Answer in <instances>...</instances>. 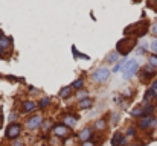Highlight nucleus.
<instances>
[{
	"label": "nucleus",
	"mask_w": 157,
	"mask_h": 146,
	"mask_svg": "<svg viewBox=\"0 0 157 146\" xmlns=\"http://www.w3.org/2000/svg\"><path fill=\"white\" fill-rule=\"evenodd\" d=\"M151 32H153V35H156L157 37V21L153 23V26H151Z\"/></svg>",
	"instance_id": "a878e982"
},
{
	"label": "nucleus",
	"mask_w": 157,
	"mask_h": 146,
	"mask_svg": "<svg viewBox=\"0 0 157 146\" xmlns=\"http://www.w3.org/2000/svg\"><path fill=\"white\" fill-rule=\"evenodd\" d=\"M137 70H139V62L136 59L127 61L124 64V67H122V76H124V79H131L134 76V73H137Z\"/></svg>",
	"instance_id": "f257e3e1"
},
{
	"label": "nucleus",
	"mask_w": 157,
	"mask_h": 146,
	"mask_svg": "<svg viewBox=\"0 0 157 146\" xmlns=\"http://www.w3.org/2000/svg\"><path fill=\"white\" fill-rule=\"evenodd\" d=\"M81 146H96V145H95L93 142H90V140H89V142H82V145Z\"/></svg>",
	"instance_id": "cd10ccee"
},
{
	"label": "nucleus",
	"mask_w": 157,
	"mask_h": 146,
	"mask_svg": "<svg viewBox=\"0 0 157 146\" xmlns=\"http://www.w3.org/2000/svg\"><path fill=\"white\" fill-rule=\"evenodd\" d=\"M15 117H17V114H15V113H11V114H9V120H14Z\"/></svg>",
	"instance_id": "c756f323"
},
{
	"label": "nucleus",
	"mask_w": 157,
	"mask_h": 146,
	"mask_svg": "<svg viewBox=\"0 0 157 146\" xmlns=\"http://www.w3.org/2000/svg\"><path fill=\"white\" fill-rule=\"evenodd\" d=\"M51 103V97H43L41 100H40V103H38V108H44V107H48Z\"/></svg>",
	"instance_id": "f3484780"
},
{
	"label": "nucleus",
	"mask_w": 157,
	"mask_h": 146,
	"mask_svg": "<svg viewBox=\"0 0 157 146\" xmlns=\"http://www.w3.org/2000/svg\"><path fill=\"white\" fill-rule=\"evenodd\" d=\"M95 128H96L98 131H104L105 128H107V123H105L104 119H99V120H96V122H95Z\"/></svg>",
	"instance_id": "dca6fc26"
},
{
	"label": "nucleus",
	"mask_w": 157,
	"mask_h": 146,
	"mask_svg": "<svg viewBox=\"0 0 157 146\" xmlns=\"http://www.w3.org/2000/svg\"><path fill=\"white\" fill-rule=\"evenodd\" d=\"M125 137L122 133H116L113 137H111V146H124L125 145Z\"/></svg>",
	"instance_id": "6e6552de"
},
{
	"label": "nucleus",
	"mask_w": 157,
	"mask_h": 146,
	"mask_svg": "<svg viewBox=\"0 0 157 146\" xmlns=\"http://www.w3.org/2000/svg\"><path fill=\"white\" fill-rule=\"evenodd\" d=\"M53 134H55L56 137H67L69 129L66 128V125L58 123V125H55V128H53Z\"/></svg>",
	"instance_id": "0eeeda50"
},
{
	"label": "nucleus",
	"mask_w": 157,
	"mask_h": 146,
	"mask_svg": "<svg viewBox=\"0 0 157 146\" xmlns=\"http://www.w3.org/2000/svg\"><path fill=\"white\" fill-rule=\"evenodd\" d=\"M84 87V78H78L73 84H72V88H75V90H81Z\"/></svg>",
	"instance_id": "2eb2a0df"
},
{
	"label": "nucleus",
	"mask_w": 157,
	"mask_h": 146,
	"mask_svg": "<svg viewBox=\"0 0 157 146\" xmlns=\"http://www.w3.org/2000/svg\"><path fill=\"white\" fill-rule=\"evenodd\" d=\"M37 146H41V145H37Z\"/></svg>",
	"instance_id": "473e14b6"
},
{
	"label": "nucleus",
	"mask_w": 157,
	"mask_h": 146,
	"mask_svg": "<svg viewBox=\"0 0 157 146\" xmlns=\"http://www.w3.org/2000/svg\"><path fill=\"white\" fill-rule=\"evenodd\" d=\"M156 125H157V120L154 117H151V116H144V117L140 119V122H139V128H142V129L154 128Z\"/></svg>",
	"instance_id": "20e7f679"
},
{
	"label": "nucleus",
	"mask_w": 157,
	"mask_h": 146,
	"mask_svg": "<svg viewBox=\"0 0 157 146\" xmlns=\"http://www.w3.org/2000/svg\"><path fill=\"white\" fill-rule=\"evenodd\" d=\"M0 56H2V52H0Z\"/></svg>",
	"instance_id": "2f4dec72"
},
{
	"label": "nucleus",
	"mask_w": 157,
	"mask_h": 146,
	"mask_svg": "<svg viewBox=\"0 0 157 146\" xmlns=\"http://www.w3.org/2000/svg\"><path fill=\"white\" fill-rule=\"evenodd\" d=\"M21 133V126L18 123H11L6 129V137L8 139H17Z\"/></svg>",
	"instance_id": "39448f33"
},
{
	"label": "nucleus",
	"mask_w": 157,
	"mask_h": 146,
	"mask_svg": "<svg viewBox=\"0 0 157 146\" xmlns=\"http://www.w3.org/2000/svg\"><path fill=\"white\" fill-rule=\"evenodd\" d=\"M117 59H119V52H117V50H114V52H111V53H108V55H107V59H105V61H107L108 64H114Z\"/></svg>",
	"instance_id": "f8f14e48"
},
{
	"label": "nucleus",
	"mask_w": 157,
	"mask_h": 146,
	"mask_svg": "<svg viewBox=\"0 0 157 146\" xmlns=\"http://www.w3.org/2000/svg\"><path fill=\"white\" fill-rule=\"evenodd\" d=\"M148 5H150L153 9H156L157 11V0H148Z\"/></svg>",
	"instance_id": "b1692460"
},
{
	"label": "nucleus",
	"mask_w": 157,
	"mask_h": 146,
	"mask_svg": "<svg viewBox=\"0 0 157 146\" xmlns=\"http://www.w3.org/2000/svg\"><path fill=\"white\" fill-rule=\"evenodd\" d=\"M148 64H150L151 67L157 69V55H151V56H150V59H148Z\"/></svg>",
	"instance_id": "6ab92c4d"
},
{
	"label": "nucleus",
	"mask_w": 157,
	"mask_h": 146,
	"mask_svg": "<svg viewBox=\"0 0 157 146\" xmlns=\"http://www.w3.org/2000/svg\"><path fill=\"white\" fill-rule=\"evenodd\" d=\"M134 133H136L134 126H130V128L127 129V136H128V137H133V136H134Z\"/></svg>",
	"instance_id": "4be33fe9"
},
{
	"label": "nucleus",
	"mask_w": 157,
	"mask_h": 146,
	"mask_svg": "<svg viewBox=\"0 0 157 146\" xmlns=\"http://www.w3.org/2000/svg\"><path fill=\"white\" fill-rule=\"evenodd\" d=\"M92 105H93V99H92V97H84V99H81L79 103H78V107H79L81 110H87V108H90Z\"/></svg>",
	"instance_id": "1a4fd4ad"
},
{
	"label": "nucleus",
	"mask_w": 157,
	"mask_h": 146,
	"mask_svg": "<svg viewBox=\"0 0 157 146\" xmlns=\"http://www.w3.org/2000/svg\"><path fill=\"white\" fill-rule=\"evenodd\" d=\"M11 47V40L8 37H0V52L3 53L5 50H9Z\"/></svg>",
	"instance_id": "9d476101"
},
{
	"label": "nucleus",
	"mask_w": 157,
	"mask_h": 146,
	"mask_svg": "<svg viewBox=\"0 0 157 146\" xmlns=\"http://www.w3.org/2000/svg\"><path fill=\"white\" fill-rule=\"evenodd\" d=\"M12 146H23V142H21V140H15V142L12 143Z\"/></svg>",
	"instance_id": "c85d7f7f"
},
{
	"label": "nucleus",
	"mask_w": 157,
	"mask_h": 146,
	"mask_svg": "<svg viewBox=\"0 0 157 146\" xmlns=\"http://www.w3.org/2000/svg\"><path fill=\"white\" fill-rule=\"evenodd\" d=\"M117 119H119V114L117 113H113L111 114V123H117Z\"/></svg>",
	"instance_id": "5701e85b"
},
{
	"label": "nucleus",
	"mask_w": 157,
	"mask_h": 146,
	"mask_svg": "<svg viewBox=\"0 0 157 146\" xmlns=\"http://www.w3.org/2000/svg\"><path fill=\"white\" fill-rule=\"evenodd\" d=\"M110 73H111V70H110L108 67H99V69H96V70L93 72L92 78H93L95 82L102 84V82H105V81L110 78Z\"/></svg>",
	"instance_id": "f03ea898"
},
{
	"label": "nucleus",
	"mask_w": 157,
	"mask_h": 146,
	"mask_svg": "<svg viewBox=\"0 0 157 146\" xmlns=\"http://www.w3.org/2000/svg\"><path fill=\"white\" fill-rule=\"evenodd\" d=\"M37 103L34 102V100H26V102H23L21 103V113L23 114H26V113H34L35 110H37Z\"/></svg>",
	"instance_id": "423d86ee"
},
{
	"label": "nucleus",
	"mask_w": 157,
	"mask_h": 146,
	"mask_svg": "<svg viewBox=\"0 0 157 146\" xmlns=\"http://www.w3.org/2000/svg\"><path fill=\"white\" fill-rule=\"evenodd\" d=\"M151 50L154 52V55H157V40H154V41L151 43Z\"/></svg>",
	"instance_id": "393cba45"
},
{
	"label": "nucleus",
	"mask_w": 157,
	"mask_h": 146,
	"mask_svg": "<svg viewBox=\"0 0 157 146\" xmlns=\"http://www.w3.org/2000/svg\"><path fill=\"white\" fill-rule=\"evenodd\" d=\"M63 125L75 126V125H76V117H73V116H64V117H63Z\"/></svg>",
	"instance_id": "ddd939ff"
},
{
	"label": "nucleus",
	"mask_w": 157,
	"mask_h": 146,
	"mask_svg": "<svg viewBox=\"0 0 157 146\" xmlns=\"http://www.w3.org/2000/svg\"><path fill=\"white\" fill-rule=\"evenodd\" d=\"M131 146H144V145H131Z\"/></svg>",
	"instance_id": "7c9ffc66"
},
{
	"label": "nucleus",
	"mask_w": 157,
	"mask_h": 146,
	"mask_svg": "<svg viewBox=\"0 0 157 146\" xmlns=\"http://www.w3.org/2000/svg\"><path fill=\"white\" fill-rule=\"evenodd\" d=\"M92 136H93L92 129H90V128H86V129H82V131H81L79 139H81V142H89V140L92 139Z\"/></svg>",
	"instance_id": "9b49d317"
},
{
	"label": "nucleus",
	"mask_w": 157,
	"mask_h": 146,
	"mask_svg": "<svg viewBox=\"0 0 157 146\" xmlns=\"http://www.w3.org/2000/svg\"><path fill=\"white\" fill-rule=\"evenodd\" d=\"M72 52H73V55H75V56H78V58H84V59L87 58V59H89V56H87V55H84V53H79V52H78V49L75 47V46L72 47Z\"/></svg>",
	"instance_id": "aec40b11"
},
{
	"label": "nucleus",
	"mask_w": 157,
	"mask_h": 146,
	"mask_svg": "<svg viewBox=\"0 0 157 146\" xmlns=\"http://www.w3.org/2000/svg\"><path fill=\"white\" fill-rule=\"evenodd\" d=\"M41 123H43V116L41 114H35L26 122V126H28V129H38L41 126Z\"/></svg>",
	"instance_id": "7ed1b4c3"
},
{
	"label": "nucleus",
	"mask_w": 157,
	"mask_h": 146,
	"mask_svg": "<svg viewBox=\"0 0 157 146\" xmlns=\"http://www.w3.org/2000/svg\"><path fill=\"white\" fill-rule=\"evenodd\" d=\"M131 116H145V110L144 108H134V110H131Z\"/></svg>",
	"instance_id": "a211bd4d"
},
{
	"label": "nucleus",
	"mask_w": 157,
	"mask_h": 146,
	"mask_svg": "<svg viewBox=\"0 0 157 146\" xmlns=\"http://www.w3.org/2000/svg\"><path fill=\"white\" fill-rule=\"evenodd\" d=\"M72 85H69V87H64L61 92H59V97H63V99H67V97H70L72 95Z\"/></svg>",
	"instance_id": "4468645a"
},
{
	"label": "nucleus",
	"mask_w": 157,
	"mask_h": 146,
	"mask_svg": "<svg viewBox=\"0 0 157 146\" xmlns=\"http://www.w3.org/2000/svg\"><path fill=\"white\" fill-rule=\"evenodd\" d=\"M125 62H127V61H125V59H122L119 64H116V66H114L113 72H119V70H122V67H124V64H125Z\"/></svg>",
	"instance_id": "412c9836"
},
{
	"label": "nucleus",
	"mask_w": 157,
	"mask_h": 146,
	"mask_svg": "<svg viewBox=\"0 0 157 146\" xmlns=\"http://www.w3.org/2000/svg\"><path fill=\"white\" fill-rule=\"evenodd\" d=\"M84 96H87V92H81V93H78V99H79V100H81V99H84Z\"/></svg>",
	"instance_id": "bb28decb"
}]
</instances>
